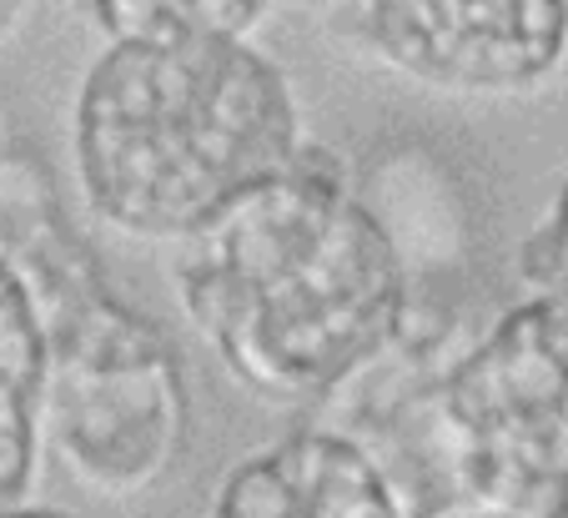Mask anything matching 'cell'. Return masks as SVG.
<instances>
[{
	"label": "cell",
	"mask_w": 568,
	"mask_h": 518,
	"mask_svg": "<svg viewBox=\"0 0 568 518\" xmlns=\"http://www.w3.org/2000/svg\"><path fill=\"white\" fill-rule=\"evenodd\" d=\"M0 518H75V514H65V508H51V504H16V508H0Z\"/></svg>",
	"instance_id": "9"
},
{
	"label": "cell",
	"mask_w": 568,
	"mask_h": 518,
	"mask_svg": "<svg viewBox=\"0 0 568 518\" xmlns=\"http://www.w3.org/2000/svg\"><path fill=\"white\" fill-rule=\"evenodd\" d=\"M45 468V347L16 272L0 257V508L36 504Z\"/></svg>",
	"instance_id": "6"
},
{
	"label": "cell",
	"mask_w": 568,
	"mask_h": 518,
	"mask_svg": "<svg viewBox=\"0 0 568 518\" xmlns=\"http://www.w3.org/2000/svg\"><path fill=\"white\" fill-rule=\"evenodd\" d=\"M41 6H45V0H0V45L11 41V35H21Z\"/></svg>",
	"instance_id": "8"
},
{
	"label": "cell",
	"mask_w": 568,
	"mask_h": 518,
	"mask_svg": "<svg viewBox=\"0 0 568 518\" xmlns=\"http://www.w3.org/2000/svg\"><path fill=\"white\" fill-rule=\"evenodd\" d=\"M302 6H312V11L322 16V21H327V16H337L347 6V0H302Z\"/></svg>",
	"instance_id": "10"
},
{
	"label": "cell",
	"mask_w": 568,
	"mask_h": 518,
	"mask_svg": "<svg viewBox=\"0 0 568 518\" xmlns=\"http://www.w3.org/2000/svg\"><path fill=\"white\" fill-rule=\"evenodd\" d=\"M282 0H81L106 41H252Z\"/></svg>",
	"instance_id": "7"
},
{
	"label": "cell",
	"mask_w": 568,
	"mask_h": 518,
	"mask_svg": "<svg viewBox=\"0 0 568 518\" xmlns=\"http://www.w3.org/2000/svg\"><path fill=\"white\" fill-rule=\"evenodd\" d=\"M448 518H488V514H448Z\"/></svg>",
	"instance_id": "11"
},
{
	"label": "cell",
	"mask_w": 568,
	"mask_h": 518,
	"mask_svg": "<svg viewBox=\"0 0 568 518\" xmlns=\"http://www.w3.org/2000/svg\"><path fill=\"white\" fill-rule=\"evenodd\" d=\"M176 307L247 393L317 408L393 337L408 257L327 146L176 242Z\"/></svg>",
	"instance_id": "1"
},
{
	"label": "cell",
	"mask_w": 568,
	"mask_h": 518,
	"mask_svg": "<svg viewBox=\"0 0 568 518\" xmlns=\"http://www.w3.org/2000/svg\"><path fill=\"white\" fill-rule=\"evenodd\" d=\"M307 152L277 61L252 41H111L71 111L91 216L141 242H186Z\"/></svg>",
	"instance_id": "2"
},
{
	"label": "cell",
	"mask_w": 568,
	"mask_h": 518,
	"mask_svg": "<svg viewBox=\"0 0 568 518\" xmlns=\"http://www.w3.org/2000/svg\"><path fill=\"white\" fill-rule=\"evenodd\" d=\"M0 162H6V136H0Z\"/></svg>",
	"instance_id": "12"
},
{
	"label": "cell",
	"mask_w": 568,
	"mask_h": 518,
	"mask_svg": "<svg viewBox=\"0 0 568 518\" xmlns=\"http://www.w3.org/2000/svg\"><path fill=\"white\" fill-rule=\"evenodd\" d=\"M327 26L443 97H528L568 55V0H347Z\"/></svg>",
	"instance_id": "4"
},
{
	"label": "cell",
	"mask_w": 568,
	"mask_h": 518,
	"mask_svg": "<svg viewBox=\"0 0 568 518\" xmlns=\"http://www.w3.org/2000/svg\"><path fill=\"white\" fill-rule=\"evenodd\" d=\"M202 518H413L357 438L307 418L222 474Z\"/></svg>",
	"instance_id": "5"
},
{
	"label": "cell",
	"mask_w": 568,
	"mask_h": 518,
	"mask_svg": "<svg viewBox=\"0 0 568 518\" xmlns=\"http://www.w3.org/2000/svg\"><path fill=\"white\" fill-rule=\"evenodd\" d=\"M0 257L45 347V454L101 498L172 478L192 438V388L166 327L141 313L71 222L36 156L0 162Z\"/></svg>",
	"instance_id": "3"
}]
</instances>
